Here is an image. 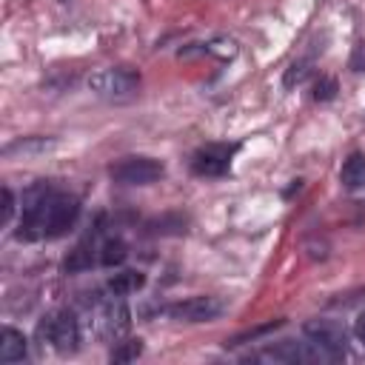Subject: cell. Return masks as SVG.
<instances>
[{
  "label": "cell",
  "mask_w": 365,
  "mask_h": 365,
  "mask_svg": "<svg viewBox=\"0 0 365 365\" xmlns=\"http://www.w3.org/2000/svg\"><path fill=\"white\" fill-rule=\"evenodd\" d=\"M80 217V200L66 191H54L48 185H34L23 194V220L17 228V240H51L63 237L74 228Z\"/></svg>",
  "instance_id": "obj_1"
},
{
  "label": "cell",
  "mask_w": 365,
  "mask_h": 365,
  "mask_svg": "<svg viewBox=\"0 0 365 365\" xmlns=\"http://www.w3.org/2000/svg\"><path fill=\"white\" fill-rule=\"evenodd\" d=\"M37 336L43 342H51L57 351L68 354V351H77V345H80V322H77L74 311L60 308V311H51L48 317L40 319Z\"/></svg>",
  "instance_id": "obj_2"
},
{
  "label": "cell",
  "mask_w": 365,
  "mask_h": 365,
  "mask_svg": "<svg viewBox=\"0 0 365 365\" xmlns=\"http://www.w3.org/2000/svg\"><path fill=\"white\" fill-rule=\"evenodd\" d=\"M88 88L103 100H128L140 91V74L128 66L103 68L88 77Z\"/></svg>",
  "instance_id": "obj_3"
},
{
  "label": "cell",
  "mask_w": 365,
  "mask_h": 365,
  "mask_svg": "<svg viewBox=\"0 0 365 365\" xmlns=\"http://www.w3.org/2000/svg\"><path fill=\"white\" fill-rule=\"evenodd\" d=\"M302 334H305V339H311L325 354L328 362H336V359L345 356L348 334L339 322H334V319H308L302 325Z\"/></svg>",
  "instance_id": "obj_4"
},
{
  "label": "cell",
  "mask_w": 365,
  "mask_h": 365,
  "mask_svg": "<svg viewBox=\"0 0 365 365\" xmlns=\"http://www.w3.org/2000/svg\"><path fill=\"white\" fill-rule=\"evenodd\" d=\"M163 163L154 157H125L111 165V180L120 185H148L163 177Z\"/></svg>",
  "instance_id": "obj_5"
},
{
  "label": "cell",
  "mask_w": 365,
  "mask_h": 365,
  "mask_svg": "<svg viewBox=\"0 0 365 365\" xmlns=\"http://www.w3.org/2000/svg\"><path fill=\"white\" fill-rule=\"evenodd\" d=\"M222 308L225 305L217 297H191V299L168 305L165 314L177 322H208V319H217L222 314Z\"/></svg>",
  "instance_id": "obj_6"
},
{
  "label": "cell",
  "mask_w": 365,
  "mask_h": 365,
  "mask_svg": "<svg viewBox=\"0 0 365 365\" xmlns=\"http://www.w3.org/2000/svg\"><path fill=\"white\" fill-rule=\"evenodd\" d=\"M231 154H234V145L208 143V145H202V148L194 151V157H191V171H194L197 177H220V174L228 171Z\"/></svg>",
  "instance_id": "obj_7"
},
{
  "label": "cell",
  "mask_w": 365,
  "mask_h": 365,
  "mask_svg": "<svg viewBox=\"0 0 365 365\" xmlns=\"http://www.w3.org/2000/svg\"><path fill=\"white\" fill-rule=\"evenodd\" d=\"M128 325H131V314H128V308H125V302H123L120 297H117V299H106V302L100 305L97 331H100L103 339L120 342V339L125 336Z\"/></svg>",
  "instance_id": "obj_8"
},
{
  "label": "cell",
  "mask_w": 365,
  "mask_h": 365,
  "mask_svg": "<svg viewBox=\"0 0 365 365\" xmlns=\"http://www.w3.org/2000/svg\"><path fill=\"white\" fill-rule=\"evenodd\" d=\"M26 351H29L26 336L17 328L6 325L0 334V362H20V359H26Z\"/></svg>",
  "instance_id": "obj_9"
},
{
  "label": "cell",
  "mask_w": 365,
  "mask_h": 365,
  "mask_svg": "<svg viewBox=\"0 0 365 365\" xmlns=\"http://www.w3.org/2000/svg\"><path fill=\"white\" fill-rule=\"evenodd\" d=\"M145 285V274L143 271H120L108 279V291L114 297H125V294H134Z\"/></svg>",
  "instance_id": "obj_10"
},
{
  "label": "cell",
  "mask_w": 365,
  "mask_h": 365,
  "mask_svg": "<svg viewBox=\"0 0 365 365\" xmlns=\"http://www.w3.org/2000/svg\"><path fill=\"white\" fill-rule=\"evenodd\" d=\"M339 180L345 188H362L365 185V154H351L339 168Z\"/></svg>",
  "instance_id": "obj_11"
},
{
  "label": "cell",
  "mask_w": 365,
  "mask_h": 365,
  "mask_svg": "<svg viewBox=\"0 0 365 365\" xmlns=\"http://www.w3.org/2000/svg\"><path fill=\"white\" fill-rule=\"evenodd\" d=\"M125 257H128V245L120 237H111V240H106L100 245V265H108V268L111 265H123Z\"/></svg>",
  "instance_id": "obj_12"
},
{
  "label": "cell",
  "mask_w": 365,
  "mask_h": 365,
  "mask_svg": "<svg viewBox=\"0 0 365 365\" xmlns=\"http://www.w3.org/2000/svg\"><path fill=\"white\" fill-rule=\"evenodd\" d=\"M143 354V339H125V342H114L111 351V362H131Z\"/></svg>",
  "instance_id": "obj_13"
},
{
  "label": "cell",
  "mask_w": 365,
  "mask_h": 365,
  "mask_svg": "<svg viewBox=\"0 0 365 365\" xmlns=\"http://www.w3.org/2000/svg\"><path fill=\"white\" fill-rule=\"evenodd\" d=\"M311 97H314L317 103H328V100H334V97H336V80L328 77V74H319V77L314 80V91H311Z\"/></svg>",
  "instance_id": "obj_14"
},
{
  "label": "cell",
  "mask_w": 365,
  "mask_h": 365,
  "mask_svg": "<svg viewBox=\"0 0 365 365\" xmlns=\"http://www.w3.org/2000/svg\"><path fill=\"white\" fill-rule=\"evenodd\" d=\"M311 63L308 60H299V63H291V68L285 71V88H294V86H299L308 74H311V68H308Z\"/></svg>",
  "instance_id": "obj_15"
},
{
  "label": "cell",
  "mask_w": 365,
  "mask_h": 365,
  "mask_svg": "<svg viewBox=\"0 0 365 365\" xmlns=\"http://www.w3.org/2000/svg\"><path fill=\"white\" fill-rule=\"evenodd\" d=\"M91 265V254H88V248H86V242L83 245H77L74 251H71V257L66 259V271H80V268H88Z\"/></svg>",
  "instance_id": "obj_16"
},
{
  "label": "cell",
  "mask_w": 365,
  "mask_h": 365,
  "mask_svg": "<svg viewBox=\"0 0 365 365\" xmlns=\"http://www.w3.org/2000/svg\"><path fill=\"white\" fill-rule=\"evenodd\" d=\"M11 214H14V194L11 188H3V225H9Z\"/></svg>",
  "instance_id": "obj_17"
},
{
  "label": "cell",
  "mask_w": 365,
  "mask_h": 365,
  "mask_svg": "<svg viewBox=\"0 0 365 365\" xmlns=\"http://www.w3.org/2000/svg\"><path fill=\"white\" fill-rule=\"evenodd\" d=\"M351 68H354V71H365V43H356V46H354Z\"/></svg>",
  "instance_id": "obj_18"
},
{
  "label": "cell",
  "mask_w": 365,
  "mask_h": 365,
  "mask_svg": "<svg viewBox=\"0 0 365 365\" xmlns=\"http://www.w3.org/2000/svg\"><path fill=\"white\" fill-rule=\"evenodd\" d=\"M354 334H356V339L365 345V314L356 317V322H354Z\"/></svg>",
  "instance_id": "obj_19"
}]
</instances>
